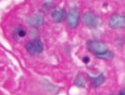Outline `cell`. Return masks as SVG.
I'll list each match as a JSON object with an SVG mask.
<instances>
[{
	"label": "cell",
	"instance_id": "1",
	"mask_svg": "<svg viewBox=\"0 0 125 95\" xmlns=\"http://www.w3.org/2000/svg\"><path fill=\"white\" fill-rule=\"evenodd\" d=\"M82 23L88 28H96L99 25V16L93 11H86L82 15Z\"/></svg>",
	"mask_w": 125,
	"mask_h": 95
},
{
	"label": "cell",
	"instance_id": "2",
	"mask_svg": "<svg viewBox=\"0 0 125 95\" xmlns=\"http://www.w3.org/2000/svg\"><path fill=\"white\" fill-rule=\"evenodd\" d=\"M66 24L69 28L74 29L78 26L80 21V14L76 7H71L66 14Z\"/></svg>",
	"mask_w": 125,
	"mask_h": 95
},
{
	"label": "cell",
	"instance_id": "3",
	"mask_svg": "<svg viewBox=\"0 0 125 95\" xmlns=\"http://www.w3.org/2000/svg\"><path fill=\"white\" fill-rule=\"evenodd\" d=\"M87 48L90 52L94 53L95 55L104 53L108 50L105 42H103L100 40H89L87 42Z\"/></svg>",
	"mask_w": 125,
	"mask_h": 95
},
{
	"label": "cell",
	"instance_id": "4",
	"mask_svg": "<svg viewBox=\"0 0 125 95\" xmlns=\"http://www.w3.org/2000/svg\"><path fill=\"white\" fill-rule=\"evenodd\" d=\"M25 49L30 55H38L43 52L44 46L41 40L39 39H33L31 41H28L25 43Z\"/></svg>",
	"mask_w": 125,
	"mask_h": 95
},
{
	"label": "cell",
	"instance_id": "5",
	"mask_svg": "<svg viewBox=\"0 0 125 95\" xmlns=\"http://www.w3.org/2000/svg\"><path fill=\"white\" fill-rule=\"evenodd\" d=\"M108 26L112 29H120L125 27V16L121 14H113L108 19Z\"/></svg>",
	"mask_w": 125,
	"mask_h": 95
},
{
	"label": "cell",
	"instance_id": "6",
	"mask_svg": "<svg viewBox=\"0 0 125 95\" xmlns=\"http://www.w3.org/2000/svg\"><path fill=\"white\" fill-rule=\"evenodd\" d=\"M26 23L29 26L33 28H39L44 24V17L41 13H35L30 17H28V19L26 20Z\"/></svg>",
	"mask_w": 125,
	"mask_h": 95
},
{
	"label": "cell",
	"instance_id": "7",
	"mask_svg": "<svg viewBox=\"0 0 125 95\" xmlns=\"http://www.w3.org/2000/svg\"><path fill=\"white\" fill-rule=\"evenodd\" d=\"M66 18V12L63 8L55 9L52 12V19L55 23H61Z\"/></svg>",
	"mask_w": 125,
	"mask_h": 95
},
{
	"label": "cell",
	"instance_id": "8",
	"mask_svg": "<svg viewBox=\"0 0 125 95\" xmlns=\"http://www.w3.org/2000/svg\"><path fill=\"white\" fill-rule=\"evenodd\" d=\"M90 78H91V85L93 87H99V86H101L104 83V79H105V77H104V75L103 73H100L99 75H97L95 77H90Z\"/></svg>",
	"mask_w": 125,
	"mask_h": 95
},
{
	"label": "cell",
	"instance_id": "9",
	"mask_svg": "<svg viewBox=\"0 0 125 95\" xmlns=\"http://www.w3.org/2000/svg\"><path fill=\"white\" fill-rule=\"evenodd\" d=\"M97 58L99 59H102V60H105V61H109V60H112L114 58V54L110 51V50H107L106 52L104 53H102V54H98L96 55Z\"/></svg>",
	"mask_w": 125,
	"mask_h": 95
},
{
	"label": "cell",
	"instance_id": "10",
	"mask_svg": "<svg viewBox=\"0 0 125 95\" xmlns=\"http://www.w3.org/2000/svg\"><path fill=\"white\" fill-rule=\"evenodd\" d=\"M74 85L77 86V87H80V88H84L85 85H86V80L85 78L83 77L82 74H77L75 79H74Z\"/></svg>",
	"mask_w": 125,
	"mask_h": 95
},
{
	"label": "cell",
	"instance_id": "11",
	"mask_svg": "<svg viewBox=\"0 0 125 95\" xmlns=\"http://www.w3.org/2000/svg\"><path fill=\"white\" fill-rule=\"evenodd\" d=\"M15 34H16L19 38H22V37H24V36L26 35V30H25L23 27H21V26H18V27H16V29H15Z\"/></svg>",
	"mask_w": 125,
	"mask_h": 95
},
{
	"label": "cell",
	"instance_id": "12",
	"mask_svg": "<svg viewBox=\"0 0 125 95\" xmlns=\"http://www.w3.org/2000/svg\"><path fill=\"white\" fill-rule=\"evenodd\" d=\"M43 6H44V8H45V9H47V10H48V9H50V8L53 6V3H52V2H46V3H44V5H43Z\"/></svg>",
	"mask_w": 125,
	"mask_h": 95
},
{
	"label": "cell",
	"instance_id": "13",
	"mask_svg": "<svg viewBox=\"0 0 125 95\" xmlns=\"http://www.w3.org/2000/svg\"><path fill=\"white\" fill-rule=\"evenodd\" d=\"M82 61H83L85 64H88V63L90 62V58H89V57H84V58L82 59Z\"/></svg>",
	"mask_w": 125,
	"mask_h": 95
},
{
	"label": "cell",
	"instance_id": "14",
	"mask_svg": "<svg viewBox=\"0 0 125 95\" xmlns=\"http://www.w3.org/2000/svg\"><path fill=\"white\" fill-rule=\"evenodd\" d=\"M119 95H125V88H123L122 90H120V92H119Z\"/></svg>",
	"mask_w": 125,
	"mask_h": 95
},
{
	"label": "cell",
	"instance_id": "15",
	"mask_svg": "<svg viewBox=\"0 0 125 95\" xmlns=\"http://www.w3.org/2000/svg\"><path fill=\"white\" fill-rule=\"evenodd\" d=\"M118 95H119V94H118Z\"/></svg>",
	"mask_w": 125,
	"mask_h": 95
}]
</instances>
